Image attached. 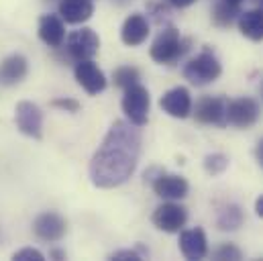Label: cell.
Returning <instances> with one entry per match:
<instances>
[{
  "mask_svg": "<svg viewBox=\"0 0 263 261\" xmlns=\"http://www.w3.org/2000/svg\"><path fill=\"white\" fill-rule=\"evenodd\" d=\"M255 212H257L259 218H263V196L257 198V202H255Z\"/></svg>",
  "mask_w": 263,
  "mask_h": 261,
  "instance_id": "32",
  "label": "cell"
},
{
  "mask_svg": "<svg viewBox=\"0 0 263 261\" xmlns=\"http://www.w3.org/2000/svg\"><path fill=\"white\" fill-rule=\"evenodd\" d=\"M239 31L251 41H263V8H251L239 14Z\"/></svg>",
  "mask_w": 263,
  "mask_h": 261,
  "instance_id": "19",
  "label": "cell"
},
{
  "mask_svg": "<svg viewBox=\"0 0 263 261\" xmlns=\"http://www.w3.org/2000/svg\"><path fill=\"white\" fill-rule=\"evenodd\" d=\"M141 155V133L137 125L117 121L104 135L90 161V180L96 188L123 186L137 170Z\"/></svg>",
  "mask_w": 263,
  "mask_h": 261,
  "instance_id": "1",
  "label": "cell"
},
{
  "mask_svg": "<svg viewBox=\"0 0 263 261\" xmlns=\"http://www.w3.org/2000/svg\"><path fill=\"white\" fill-rule=\"evenodd\" d=\"M261 2H263V0H261Z\"/></svg>",
  "mask_w": 263,
  "mask_h": 261,
  "instance_id": "35",
  "label": "cell"
},
{
  "mask_svg": "<svg viewBox=\"0 0 263 261\" xmlns=\"http://www.w3.org/2000/svg\"><path fill=\"white\" fill-rule=\"evenodd\" d=\"M192 39L182 37L174 25H165L151 45V60L159 65H176L188 51Z\"/></svg>",
  "mask_w": 263,
  "mask_h": 261,
  "instance_id": "2",
  "label": "cell"
},
{
  "mask_svg": "<svg viewBox=\"0 0 263 261\" xmlns=\"http://www.w3.org/2000/svg\"><path fill=\"white\" fill-rule=\"evenodd\" d=\"M49 257H51V259H66V251H62V249H51V251H49Z\"/></svg>",
  "mask_w": 263,
  "mask_h": 261,
  "instance_id": "30",
  "label": "cell"
},
{
  "mask_svg": "<svg viewBox=\"0 0 263 261\" xmlns=\"http://www.w3.org/2000/svg\"><path fill=\"white\" fill-rule=\"evenodd\" d=\"M149 8L155 12V23L161 25V23H167V21H170V10H167L163 4H151Z\"/></svg>",
  "mask_w": 263,
  "mask_h": 261,
  "instance_id": "28",
  "label": "cell"
},
{
  "mask_svg": "<svg viewBox=\"0 0 263 261\" xmlns=\"http://www.w3.org/2000/svg\"><path fill=\"white\" fill-rule=\"evenodd\" d=\"M67 231V222L66 218L58 212H43L35 218L33 222V233L37 235V239L45 241V243H55V241H62L64 235Z\"/></svg>",
  "mask_w": 263,
  "mask_h": 261,
  "instance_id": "11",
  "label": "cell"
},
{
  "mask_svg": "<svg viewBox=\"0 0 263 261\" xmlns=\"http://www.w3.org/2000/svg\"><path fill=\"white\" fill-rule=\"evenodd\" d=\"M229 167V157L222 153H210L204 157V170L210 176H220Z\"/></svg>",
  "mask_w": 263,
  "mask_h": 261,
  "instance_id": "23",
  "label": "cell"
},
{
  "mask_svg": "<svg viewBox=\"0 0 263 261\" xmlns=\"http://www.w3.org/2000/svg\"><path fill=\"white\" fill-rule=\"evenodd\" d=\"M14 123L16 129L23 135L31 137V139H41L43 137V113L37 104L23 100L16 104L14 108Z\"/></svg>",
  "mask_w": 263,
  "mask_h": 261,
  "instance_id": "7",
  "label": "cell"
},
{
  "mask_svg": "<svg viewBox=\"0 0 263 261\" xmlns=\"http://www.w3.org/2000/svg\"><path fill=\"white\" fill-rule=\"evenodd\" d=\"M224 2H229V4H241L243 0H224Z\"/></svg>",
  "mask_w": 263,
  "mask_h": 261,
  "instance_id": "33",
  "label": "cell"
},
{
  "mask_svg": "<svg viewBox=\"0 0 263 261\" xmlns=\"http://www.w3.org/2000/svg\"><path fill=\"white\" fill-rule=\"evenodd\" d=\"M27 73H29L27 58L21 53H12L0 64V84H4V86L21 84L27 78Z\"/></svg>",
  "mask_w": 263,
  "mask_h": 261,
  "instance_id": "17",
  "label": "cell"
},
{
  "mask_svg": "<svg viewBox=\"0 0 263 261\" xmlns=\"http://www.w3.org/2000/svg\"><path fill=\"white\" fill-rule=\"evenodd\" d=\"M12 259H16V261H43V259H45V255H43L39 249L25 247V249L16 251V253L12 255Z\"/></svg>",
  "mask_w": 263,
  "mask_h": 261,
  "instance_id": "25",
  "label": "cell"
},
{
  "mask_svg": "<svg viewBox=\"0 0 263 261\" xmlns=\"http://www.w3.org/2000/svg\"><path fill=\"white\" fill-rule=\"evenodd\" d=\"M159 106L163 108V113H167L174 119H188L192 115V96L190 90L184 86H176L172 90H167L161 100Z\"/></svg>",
  "mask_w": 263,
  "mask_h": 261,
  "instance_id": "12",
  "label": "cell"
},
{
  "mask_svg": "<svg viewBox=\"0 0 263 261\" xmlns=\"http://www.w3.org/2000/svg\"><path fill=\"white\" fill-rule=\"evenodd\" d=\"M149 37V23L141 12H133L127 16V21L123 23L121 29V39L125 45L137 47L141 43H145V39Z\"/></svg>",
  "mask_w": 263,
  "mask_h": 261,
  "instance_id": "16",
  "label": "cell"
},
{
  "mask_svg": "<svg viewBox=\"0 0 263 261\" xmlns=\"http://www.w3.org/2000/svg\"><path fill=\"white\" fill-rule=\"evenodd\" d=\"M73 76H76L78 84H80L90 96H96V94H100V92L106 90V76H104V71L94 64L92 60L76 62Z\"/></svg>",
  "mask_w": 263,
  "mask_h": 261,
  "instance_id": "10",
  "label": "cell"
},
{
  "mask_svg": "<svg viewBox=\"0 0 263 261\" xmlns=\"http://www.w3.org/2000/svg\"><path fill=\"white\" fill-rule=\"evenodd\" d=\"M188 182L182 176L176 174H159L153 180V192L163 200H182L188 196Z\"/></svg>",
  "mask_w": 263,
  "mask_h": 261,
  "instance_id": "13",
  "label": "cell"
},
{
  "mask_svg": "<svg viewBox=\"0 0 263 261\" xmlns=\"http://www.w3.org/2000/svg\"><path fill=\"white\" fill-rule=\"evenodd\" d=\"M100 49V39L98 35L88 29V27H82L78 31H71L69 37L66 41V51L67 55L76 62H82V60H92Z\"/></svg>",
  "mask_w": 263,
  "mask_h": 261,
  "instance_id": "5",
  "label": "cell"
},
{
  "mask_svg": "<svg viewBox=\"0 0 263 261\" xmlns=\"http://www.w3.org/2000/svg\"><path fill=\"white\" fill-rule=\"evenodd\" d=\"M243 210L237 204H229L224 208H220L218 216H216V227L220 231H237L243 225Z\"/></svg>",
  "mask_w": 263,
  "mask_h": 261,
  "instance_id": "20",
  "label": "cell"
},
{
  "mask_svg": "<svg viewBox=\"0 0 263 261\" xmlns=\"http://www.w3.org/2000/svg\"><path fill=\"white\" fill-rule=\"evenodd\" d=\"M151 220L163 233H180L188 222V210L182 204H176V200H170L155 208Z\"/></svg>",
  "mask_w": 263,
  "mask_h": 261,
  "instance_id": "6",
  "label": "cell"
},
{
  "mask_svg": "<svg viewBox=\"0 0 263 261\" xmlns=\"http://www.w3.org/2000/svg\"><path fill=\"white\" fill-rule=\"evenodd\" d=\"M115 86H119V88H123V90H127L129 86H135V84H139V80H141V73H139V69L137 67H133V65H121V67H117L115 69Z\"/></svg>",
  "mask_w": 263,
  "mask_h": 261,
  "instance_id": "22",
  "label": "cell"
},
{
  "mask_svg": "<svg viewBox=\"0 0 263 261\" xmlns=\"http://www.w3.org/2000/svg\"><path fill=\"white\" fill-rule=\"evenodd\" d=\"M110 259H117V261H141L143 255L137 251V249H121V251H115L110 255Z\"/></svg>",
  "mask_w": 263,
  "mask_h": 261,
  "instance_id": "27",
  "label": "cell"
},
{
  "mask_svg": "<svg viewBox=\"0 0 263 261\" xmlns=\"http://www.w3.org/2000/svg\"><path fill=\"white\" fill-rule=\"evenodd\" d=\"M180 251L186 259L196 261L206 257L208 253V241L202 229H190L180 233Z\"/></svg>",
  "mask_w": 263,
  "mask_h": 261,
  "instance_id": "15",
  "label": "cell"
},
{
  "mask_svg": "<svg viewBox=\"0 0 263 261\" xmlns=\"http://www.w3.org/2000/svg\"><path fill=\"white\" fill-rule=\"evenodd\" d=\"M259 119V104L253 98H237L227 102V125L249 129Z\"/></svg>",
  "mask_w": 263,
  "mask_h": 261,
  "instance_id": "8",
  "label": "cell"
},
{
  "mask_svg": "<svg viewBox=\"0 0 263 261\" xmlns=\"http://www.w3.org/2000/svg\"><path fill=\"white\" fill-rule=\"evenodd\" d=\"M182 73L194 86H208L214 80H218V76L222 73V65L218 62V58L206 47L198 53L196 58H192L188 64L184 65Z\"/></svg>",
  "mask_w": 263,
  "mask_h": 261,
  "instance_id": "3",
  "label": "cell"
},
{
  "mask_svg": "<svg viewBox=\"0 0 263 261\" xmlns=\"http://www.w3.org/2000/svg\"><path fill=\"white\" fill-rule=\"evenodd\" d=\"M170 4H174L176 8H186V6H190V4H194L196 0H167Z\"/></svg>",
  "mask_w": 263,
  "mask_h": 261,
  "instance_id": "29",
  "label": "cell"
},
{
  "mask_svg": "<svg viewBox=\"0 0 263 261\" xmlns=\"http://www.w3.org/2000/svg\"><path fill=\"white\" fill-rule=\"evenodd\" d=\"M39 39L47 45V47H62L64 39H66V27L60 14H43L39 18Z\"/></svg>",
  "mask_w": 263,
  "mask_h": 261,
  "instance_id": "14",
  "label": "cell"
},
{
  "mask_svg": "<svg viewBox=\"0 0 263 261\" xmlns=\"http://www.w3.org/2000/svg\"><path fill=\"white\" fill-rule=\"evenodd\" d=\"M241 257H243L241 251H239L235 245H231V243H224V245H220V247L214 251V259H218V261H227V259L239 261Z\"/></svg>",
  "mask_w": 263,
  "mask_h": 261,
  "instance_id": "24",
  "label": "cell"
},
{
  "mask_svg": "<svg viewBox=\"0 0 263 261\" xmlns=\"http://www.w3.org/2000/svg\"><path fill=\"white\" fill-rule=\"evenodd\" d=\"M53 108H60V110H66V113H78L80 110V102L73 100V98H55L51 102Z\"/></svg>",
  "mask_w": 263,
  "mask_h": 261,
  "instance_id": "26",
  "label": "cell"
},
{
  "mask_svg": "<svg viewBox=\"0 0 263 261\" xmlns=\"http://www.w3.org/2000/svg\"><path fill=\"white\" fill-rule=\"evenodd\" d=\"M241 10H239V4H229L224 0L216 2L214 10H212V23L216 27H231L237 18H239Z\"/></svg>",
  "mask_w": 263,
  "mask_h": 261,
  "instance_id": "21",
  "label": "cell"
},
{
  "mask_svg": "<svg viewBox=\"0 0 263 261\" xmlns=\"http://www.w3.org/2000/svg\"><path fill=\"white\" fill-rule=\"evenodd\" d=\"M261 94H263V84H261Z\"/></svg>",
  "mask_w": 263,
  "mask_h": 261,
  "instance_id": "34",
  "label": "cell"
},
{
  "mask_svg": "<svg viewBox=\"0 0 263 261\" xmlns=\"http://www.w3.org/2000/svg\"><path fill=\"white\" fill-rule=\"evenodd\" d=\"M255 157H257V161H259V165L263 167V139L257 143V149H255Z\"/></svg>",
  "mask_w": 263,
  "mask_h": 261,
  "instance_id": "31",
  "label": "cell"
},
{
  "mask_svg": "<svg viewBox=\"0 0 263 261\" xmlns=\"http://www.w3.org/2000/svg\"><path fill=\"white\" fill-rule=\"evenodd\" d=\"M58 10L64 23L80 25V23H86L94 14V4L92 0H62Z\"/></svg>",
  "mask_w": 263,
  "mask_h": 261,
  "instance_id": "18",
  "label": "cell"
},
{
  "mask_svg": "<svg viewBox=\"0 0 263 261\" xmlns=\"http://www.w3.org/2000/svg\"><path fill=\"white\" fill-rule=\"evenodd\" d=\"M149 106H151V96H149V90L145 86L135 84V86H129L125 90L123 113L127 115L129 123L137 125V127L147 125V121H149Z\"/></svg>",
  "mask_w": 263,
  "mask_h": 261,
  "instance_id": "4",
  "label": "cell"
},
{
  "mask_svg": "<svg viewBox=\"0 0 263 261\" xmlns=\"http://www.w3.org/2000/svg\"><path fill=\"white\" fill-rule=\"evenodd\" d=\"M192 110L200 125L227 127V100L220 96H202Z\"/></svg>",
  "mask_w": 263,
  "mask_h": 261,
  "instance_id": "9",
  "label": "cell"
}]
</instances>
